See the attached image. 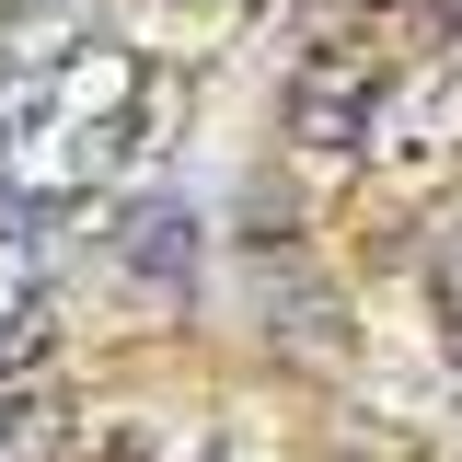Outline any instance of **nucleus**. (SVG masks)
<instances>
[{"label":"nucleus","mask_w":462,"mask_h":462,"mask_svg":"<svg viewBox=\"0 0 462 462\" xmlns=\"http://www.w3.org/2000/svg\"><path fill=\"white\" fill-rule=\"evenodd\" d=\"M416 139V151H462V47L439 58V69H428V81H404L393 105H382V139Z\"/></svg>","instance_id":"nucleus-3"},{"label":"nucleus","mask_w":462,"mask_h":462,"mask_svg":"<svg viewBox=\"0 0 462 462\" xmlns=\"http://www.w3.org/2000/svg\"><path fill=\"white\" fill-rule=\"evenodd\" d=\"M69 416H58L47 382H0V462H58Z\"/></svg>","instance_id":"nucleus-4"},{"label":"nucleus","mask_w":462,"mask_h":462,"mask_svg":"<svg viewBox=\"0 0 462 462\" xmlns=\"http://www.w3.org/2000/svg\"><path fill=\"white\" fill-rule=\"evenodd\" d=\"M139 105H151V81L127 47H58L12 69L0 81V197L69 208V197L116 185V162L139 151Z\"/></svg>","instance_id":"nucleus-1"},{"label":"nucleus","mask_w":462,"mask_h":462,"mask_svg":"<svg viewBox=\"0 0 462 462\" xmlns=\"http://www.w3.org/2000/svg\"><path fill=\"white\" fill-rule=\"evenodd\" d=\"M47 220H58V208L0 197V370L47 336V266H35V231H47Z\"/></svg>","instance_id":"nucleus-2"},{"label":"nucleus","mask_w":462,"mask_h":462,"mask_svg":"<svg viewBox=\"0 0 462 462\" xmlns=\"http://www.w3.org/2000/svg\"><path fill=\"white\" fill-rule=\"evenodd\" d=\"M116 254H127L139 278H185V208H139V220L116 231Z\"/></svg>","instance_id":"nucleus-5"},{"label":"nucleus","mask_w":462,"mask_h":462,"mask_svg":"<svg viewBox=\"0 0 462 462\" xmlns=\"http://www.w3.org/2000/svg\"><path fill=\"white\" fill-rule=\"evenodd\" d=\"M439 300H451V336H462V243H439Z\"/></svg>","instance_id":"nucleus-6"}]
</instances>
